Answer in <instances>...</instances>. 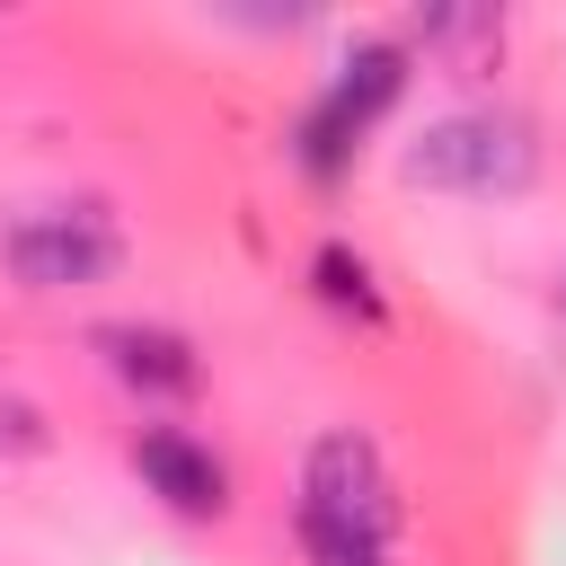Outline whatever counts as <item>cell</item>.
Returning <instances> with one entry per match:
<instances>
[{"mask_svg":"<svg viewBox=\"0 0 566 566\" xmlns=\"http://www.w3.org/2000/svg\"><path fill=\"white\" fill-rule=\"evenodd\" d=\"M301 504H318V513H336V522H354L371 539H398V478H389V460H380V442L363 424H327L310 442Z\"/></svg>","mask_w":566,"mask_h":566,"instance_id":"277c9868","label":"cell"},{"mask_svg":"<svg viewBox=\"0 0 566 566\" xmlns=\"http://www.w3.org/2000/svg\"><path fill=\"white\" fill-rule=\"evenodd\" d=\"M97 354H106V371H115L124 389H142V398H195V389H203V354H195L177 327L115 318V327H97Z\"/></svg>","mask_w":566,"mask_h":566,"instance_id":"8992f818","label":"cell"},{"mask_svg":"<svg viewBox=\"0 0 566 566\" xmlns=\"http://www.w3.org/2000/svg\"><path fill=\"white\" fill-rule=\"evenodd\" d=\"M0 265L27 283V292H88L124 265V239L106 212L88 203H53V212H18L0 230Z\"/></svg>","mask_w":566,"mask_h":566,"instance_id":"3957f363","label":"cell"},{"mask_svg":"<svg viewBox=\"0 0 566 566\" xmlns=\"http://www.w3.org/2000/svg\"><path fill=\"white\" fill-rule=\"evenodd\" d=\"M416 44H424V53H451V62L469 71L478 53L504 44V18H495V9H424V18H416Z\"/></svg>","mask_w":566,"mask_h":566,"instance_id":"9c48e42d","label":"cell"},{"mask_svg":"<svg viewBox=\"0 0 566 566\" xmlns=\"http://www.w3.org/2000/svg\"><path fill=\"white\" fill-rule=\"evenodd\" d=\"M398 177L424 186V195H469V203L531 195V177H539V133H531V115H513V106H451V115H433V124L407 142Z\"/></svg>","mask_w":566,"mask_h":566,"instance_id":"6da1fadb","label":"cell"},{"mask_svg":"<svg viewBox=\"0 0 566 566\" xmlns=\"http://www.w3.org/2000/svg\"><path fill=\"white\" fill-rule=\"evenodd\" d=\"M292 539H301L310 566H389V539H371V531H354L318 504H292Z\"/></svg>","mask_w":566,"mask_h":566,"instance_id":"ba28073f","label":"cell"},{"mask_svg":"<svg viewBox=\"0 0 566 566\" xmlns=\"http://www.w3.org/2000/svg\"><path fill=\"white\" fill-rule=\"evenodd\" d=\"M398 97H407V44H398V35H354L345 62L318 80V97H310L301 124H292V168H301L310 186H336V177L354 168V150L371 142V124H380Z\"/></svg>","mask_w":566,"mask_h":566,"instance_id":"7a4b0ae2","label":"cell"},{"mask_svg":"<svg viewBox=\"0 0 566 566\" xmlns=\"http://www.w3.org/2000/svg\"><path fill=\"white\" fill-rule=\"evenodd\" d=\"M310 292H318L336 318H354V327H380V318H389V292L371 283V265H363L345 239H318V248H310Z\"/></svg>","mask_w":566,"mask_h":566,"instance_id":"52a82bcc","label":"cell"},{"mask_svg":"<svg viewBox=\"0 0 566 566\" xmlns=\"http://www.w3.org/2000/svg\"><path fill=\"white\" fill-rule=\"evenodd\" d=\"M133 469H142V486H150L168 513H186V522H221V513H230V469H221V451L195 442L186 424H142V433H133Z\"/></svg>","mask_w":566,"mask_h":566,"instance_id":"5b68a950","label":"cell"}]
</instances>
